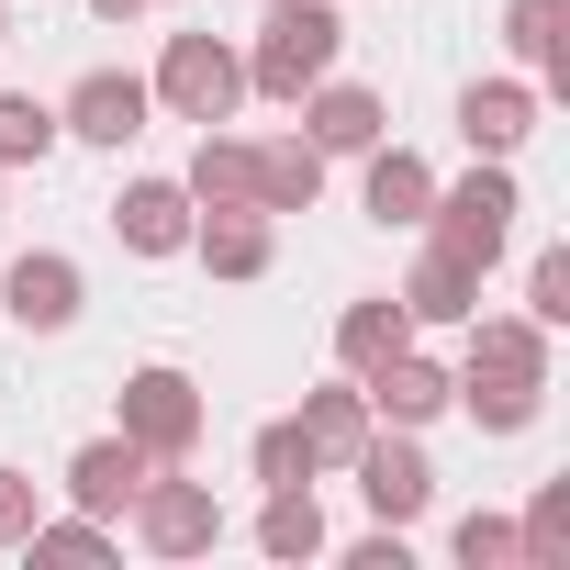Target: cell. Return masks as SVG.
<instances>
[{
  "label": "cell",
  "instance_id": "11",
  "mask_svg": "<svg viewBox=\"0 0 570 570\" xmlns=\"http://www.w3.org/2000/svg\"><path fill=\"white\" fill-rule=\"evenodd\" d=\"M303 135H314L325 157H358V146L392 135V101L358 90V79H314V90H303Z\"/></svg>",
  "mask_w": 570,
  "mask_h": 570
},
{
  "label": "cell",
  "instance_id": "5",
  "mask_svg": "<svg viewBox=\"0 0 570 570\" xmlns=\"http://www.w3.org/2000/svg\"><path fill=\"white\" fill-rule=\"evenodd\" d=\"M124 514H135V548H157V559H213L224 548V503H213V481H190V459L146 470V492Z\"/></svg>",
  "mask_w": 570,
  "mask_h": 570
},
{
  "label": "cell",
  "instance_id": "25",
  "mask_svg": "<svg viewBox=\"0 0 570 570\" xmlns=\"http://www.w3.org/2000/svg\"><path fill=\"white\" fill-rule=\"evenodd\" d=\"M559 548H570V481H537V503L514 525V570H559Z\"/></svg>",
  "mask_w": 570,
  "mask_h": 570
},
{
  "label": "cell",
  "instance_id": "24",
  "mask_svg": "<svg viewBox=\"0 0 570 570\" xmlns=\"http://www.w3.org/2000/svg\"><path fill=\"white\" fill-rule=\"evenodd\" d=\"M46 157H57V101L0 90V168H46Z\"/></svg>",
  "mask_w": 570,
  "mask_h": 570
},
{
  "label": "cell",
  "instance_id": "13",
  "mask_svg": "<svg viewBox=\"0 0 570 570\" xmlns=\"http://www.w3.org/2000/svg\"><path fill=\"white\" fill-rule=\"evenodd\" d=\"M190 190L179 179H124V202H112V235L135 246V257H190Z\"/></svg>",
  "mask_w": 570,
  "mask_h": 570
},
{
  "label": "cell",
  "instance_id": "23",
  "mask_svg": "<svg viewBox=\"0 0 570 570\" xmlns=\"http://www.w3.org/2000/svg\"><path fill=\"white\" fill-rule=\"evenodd\" d=\"M257 548H268V559H325V503H314V481H292V492L257 503Z\"/></svg>",
  "mask_w": 570,
  "mask_h": 570
},
{
  "label": "cell",
  "instance_id": "2",
  "mask_svg": "<svg viewBox=\"0 0 570 570\" xmlns=\"http://www.w3.org/2000/svg\"><path fill=\"white\" fill-rule=\"evenodd\" d=\"M514 213H525V190H514V157H481L470 179H436V202H425V224H414V235L459 246V257L492 279V257L514 246Z\"/></svg>",
  "mask_w": 570,
  "mask_h": 570
},
{
  "label": "cell",
  "instance_id": "8",
  "mask_svg": "<svg viewBox=\"0 0 570 570\" xmlns=\"http://www.w3.org/2000/svg\"><path fill=\"white\" fill-rule=\"evenodd\" d=\"M146 112H157V90H146L135 68H90V79L57 101V135H79V146H112V157H124V146L146 135Z\"/></svg>",
  "mask_w": 570,
  "mask_h": 570
},
{
  "label": "cell",
  "instance_id": "17",
  "mask_svg": "<svg viewBox=\"0 0 570 570\" xmlns=\"http://www.w3.org/2000/svg\"><path fill=\"white\" fill-rule=\"evenodd\" d=\"M190 257L213 279H268L279 268V213H202L190 224Z\"/></svg>",
  "mask_w": 570,
  "mask_h": 570
},
{
  "label": "cell",
  "instance_id": "14",
  "mask_svg": "<svg viewBox=\"0 0 570 570\" xmlns=\"http://www.w3.org/2000/svg\"><path fill=\"white\" fill-rule=\"evenodd\" d=\"M470 381H525V392H548V325L537 314H470V358H459Z\"/></svg>",
  "mask_w": 570,
  "mask_h": 570
},
{
  "label": "cell",
  "instance_id": "15",
  "mask_svg": "<svg viewBox=\"0 0 570 570\" xmlns=\"http://www.w3.org/2000/svg\"><path fill=\"white\" fill-rule=\"evenodd\" d=\"M190 213H257V146L246 135H224V124H202V146H190Z\"/></svg>",
  "mask_w": 570,
  "mask_h": 570
},
{
  "label": "cell",
  "instance_id": "16",
  "mask_svg": "<svg viewBox=\"0 0 570 570\" xmlns=\"http://www.w3.org/2000/svg\"><path fill=\"white\" fill-rule=\"evenodd\" d=\"M358 202H370V224H425V202H436V168L414 157V146H358Z\"/></svg>",
  "mask_w": 570,
  "mask_h": 570
},
{
  "label": "cell",
  "instance_id": "20",
  "mask_svg": "<svg viewBox=\"0 0 570 570\" xmlns=\"http://www.w3.org/2000/svg\"><path fill=\"white\" fill-rule=\"evenodd\" d=\"M503 46L537 90H559L570 79V0H503Z\"/></svg>",
  "mask_w": 570,
  "mask_h": 570
},
{
  "label": "cell",
  "instance_id": "19",
  "mask_svg": "<svg viewBox=\"0 0 570 570\" xmlns=\"http://www.w3.org/2000/svg\"><path fill=\"white\" fill-rule=\"evenodd\" d=\"M292 425L314 436V470H347V459L370 448V425H381V414H370V392H358V381H325V392H303V414H292Z\"/></svg>",
  "mask_w": 570,
  "mask_h": 570
},
{
  "label": "cell",
  "instance_id": "3",
  "mask_svg": "<svg viewBox=\"0 0 570 570\" xmlns=\"http://www.w3.org/2000/svg\"><path fill=\"white\" fill-rule=\"evenodd\" d=\"M157 112L168 124H235V101H246V57L224 46V35H168V57H157Z\"/></svg>",
  "mask_w": 570,
  "mask_h": 570
},
{
  "label": "cell",
  "instance_id": "29",
  "mask_svg": "<svg viewBox=\"0 0 570 570\" xmlns=\"http://www.w3.org/2000/svg\"><path fill=\"white\" fill-rule=\"evenodd\" d=\"M525 314H537L548 336L570 325V246H537V257H525Z\"/></svg>",
  "mask_w": 570,
  "mask_h": 570
},
{
  "label": "cell",
  "instance_id": "12",
  "mask_svg": "<svg viewBox=\"0 0 570 570\" xmlns=\"http://www.w3.org/2000/svg\"><path fill=\"white\" fill-rule=\"evenodd\" d=\"M537 79H470L459 90V135H470V157H514L525 135H537Z\"/></svg>",
  "mask_w": 570,
  "mask_h": 570
},
{
  "label": "cell",
  "instance_id": "6",
  "mask_svg": "<svg viewBox=\"0 0 570 570\" xmlns=\"http://www.w3.org/2000/svg\"><path fill=\"white\" fill-rule=\"evenodd\" d=\"M79 303H90V279H79V257H68V246H23L12 268H0V314H12L23 336H68V325H79Z\"/></svg>",
  "mask_w": 570,
  "mask_h": 570
},
{
  "label": "cell",
  "instance_id": "28",
  "mask_svg": "<svg viewBox=\"0 0 570 570\" xmlns=\"http://www.w3.org/2000/svg\"><path fill=\"white\" fill-rule=\"evenodd\" d=\"M246 470L268 481V492H292V481H314V436L279 414V425H257V448H246Z\"/></svg>",
  "mask_w": 570,
  "mask_h": 570
},
{
  "label": "cell",
  "instance_id": "9",
  "mask_svg": "<svg viewBox=\"0 0 570 570\" xmlns=\"http://www.w3.org/2000/svg\"><path fill=\"white\" fill-rule=\"evenodd\" d=\"M358 392H370V414H381V425H414V436H425V425L459 403V370H436V358L403 336L392 358H370V370H358Z\"/></svg>",
  "mask_w": 570,
  "mask_h": 570
},
{
  "label": "cell",
  "instance_id": "33",
  "mask_svg": "<svg viewBox=\"0 0 570 570\" xmlns=\"http://www.w3.org/2000/svg\"><path fill=\"white\" fill-rule=\"evenodd\" d=\"M90 12H101V23H135V12H146V0H90Z\"/></svg>",
  "mask_w": 570,
  "mask_h": 570
},
{
  "label": "cell",
  "instance_id": "32",
  "mask_svg": "<svg viewBox=\"0 0 570 570\" xmlns=\"http://www.w3.org/2000/svg\"><path fill=\"white\" fill-rule=\"evenodd\" d=\"M347 570H414V548H403V525H381V537H358V548H347Z\"/></svg>",
  "mask_w": 570,
  "mask_h": 570
},
{
  "label": "cell",
  "instance_id": "30",
  "mask_svg": "<svg viewBox=\"0 0 570 570\" xmlns=\"http://www.w3.org/2000/svg\"><path fill=\"white\" fill-rule=\"evenodd\" d=\"M448 548H459L470 570H514V514H492V503H481V514H459V525H448Z\"/></svg>",
  "mask_w": 570,
  "mask_h": 570
},
{
  "label": "cell",
  "instance_id": "26",
  "mask_svg": "<svg viewBox=\"0 0 570 570\" xmlns=\"http://www.w3.org/2000/svg\"><path fill=\"white\" fill-rule=\"evenodd\" d=\"M124 537L101 525V514H35V537H23V559H68V570H90V559H112Z\"/></svg>",
  "mask_w": 570,
  "mask_h": 570
},
{
  "label": "cell",
  "instance_id": "7",
  "mask_svg": "<svg viewBox=\"0 0 570 570\" xmlns=\"http://www.w3.org/2000/svg\"><path fill=\"white\" fill-rule=\"evenodd\" d=\"M347 470H358V503H370L381 525H414V514L436 503V459L414 448V425H370V448H358Z\"/></svg>",
  "mask_w": 570,
  "mask_h": 570
},
{
  "label": "cell",
  "instance_id": "21",
  "mask_svg": "<svg viewBox=\"0 0 570 570\" xmlns=\"http://www.w3.org/2000/svg\"><path fill=\"white\" fill-rule=\"evenodd\" d=\"M314 202H325V146L314 135L257 146V213H314Z\"/></svg>",
  "mask_w": 570,
  "mask_h": 570
},
{
  "label": "cell",
  "instance_id": "1",
  "mask_svg": "<svg viewBox=\"0 0 570 570\" xmlns=\"http://www.w3.org/2000/svg\"><path fill=\"white\" fill-rule=\"evenodd\" d=\"M347 57V23H336V0H268V23L246 46V90L257 101H303L314 79H336Z\"/></svg>",
  "mask_w": 570,
  "mask_h": 570
},
{
  "label": "cell",
  "instance_id": "4",
  "mask_svg": "<svg viewBox=\"0 0 570 570\" xmlns=\"http://www.w3.org/2000/svg\"><path fill=\"white\" fill-rule=\"evenodd\" d=\"M202 425H213V403H202V381H190V370H168V358L124 370V436H135L157 470H179V459L202 448Z\"/></svg>",
  "mask_w": 570,
  "mask_h": 570
},
{
  "label": "cell",
  "instance_id": "31",
  "mask_svg": "<svg viewBox=\"0 0 570 570\" xmlns=\"http://www.w3.org/2000/svg\"><path fill=\"white\" fill-rule=\"evenodd\" d=\"M35 514H46V492H35L23 470H0V548H23V537H35Z\"/></svg>",
  "mask_w": 570,
  "mask_h": 570
},
{
  "label": "cell",
  "instance_id": "10",
  "mask_svg": "<svg viewBox=\"0 0 570 570\" xmlns=\"http://www.w3.org/2000/svg\"><path fill=\"white\" fill-rule=\"evenodd\" d=\"M146 470H157V459H146V448H135V436L112 425V436H90V448H68V503L112 525V514H124V503L146 492Z\"/></svg>",
  "mask_w": 570,
  "mask_h": 570
},
{
  "label": "cell",
  "instance_id": "18",
  "mask_svg": "<svg viewBox=\"0 0 570 570\" xmlns=\"http://www.w3.org/2000/svg\"><path fill=\"white\" fill-rule=\"evenodd\" d=\"M403 314H414V325H470V314H481V268L425 235V257H414V279H403Z\"/></svg>",
  "mask_w": 570,
  "mask_h": 570
},
{
  "label": "cell",
  "instance_id": "22",
  "mask_svg": "<svg viewBox=\"0 0 570 570\" xmlns=\"http://www.w3.org/2000/svg\"><path fill=\"white\" fill-rule=\"evenodd\" d=\"M403 336H414V314H403V292H370V303H347V314H336V370L358 381V370H370V358H392Z\"/></svg>",
  "mask_w": 570,
  "mask_h": 570
},
{
  "label": "cell",
  "instance_id": "27",
  "mask_svg": "<svg viewBox=\"0 0 570 570\" xmlns=\"http://www.w3.org/2000/svg\"><path fill=\"white\" fill-rule=\"evenodd\" d=\"M459 403H470V425H481V436H525L548 392H525V381H470V370H459Z\"/></svg>",
  "mask_w": 570,
  "mask_h": 570
},
{
  "label": "cell",
  "instance_id": "34",
  "mask_svg": "<svg viewBox=\"0 0 570 570\" xmlns=\"http://www.w3.org/2000/svg\"><path fill=\"white\" fill-rule=\"evenodd\" d=\"M0 46H12V12H0Z\"/></svg>",
  "mask_w": 570,
  "mask_h": 570
}]
</instances>
